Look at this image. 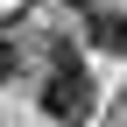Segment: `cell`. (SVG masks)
<instances>
[{"instance_id":"1","label":"cell","mask_w":127,"mask_h":127,"mask_svg":"<svg viewBox=\"0 0 127 127\" xmlns=\"http://www.w3.org/2000/svg\"><path fill=\"white\" fill-rule=\"evenodd\" d=\"M42 113L50 120H85L92 113V78L71 42H50V78H42Z\"/></svg>"},{"instance_id":"4","label":"cell","mask_w":127,"mask_h":127,"mask_svg":"<svg viewBox=\"0 0 127 127\" xmlns=\"http://www.w3.org/2000/svg\"><path fill=\"white\" fill-rule=\"evenodd\" d=\"M71 7H85V14H92V7H99V0H71Z\"/></svg>"},{"instance_id":"2","label":"cell","mask_w":127,"mask_h":127,"mask_svg":"<svg viewBox=\"0 0 127 127\" xmlns=\"http://www.w3.org/2000/svg\"><path fill=\"white\" fill-rule=\"evenodd\" d=\"M92 42H99V50H113V57H127V14L92 7Z\"/></svg>"},{"instance_id":"3","label":"cell","mask_w":127,"mask_h":127,"mask_svg":"<svg viewBox=\"0 0 127 127\" xmlns=\"http://www.w3.org/2000/svg\"><path fill=\"white\" fill-rule=\"evenodd\" d=\"M0 78H14V42L0 35Z\"/></svg>"}]
</instances>
